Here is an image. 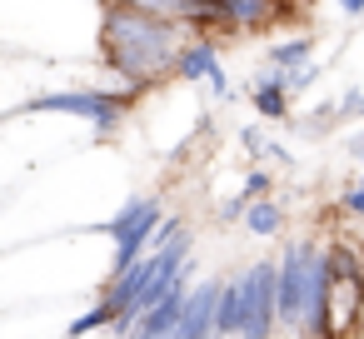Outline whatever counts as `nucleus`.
Instances as JSON below:
<instances>
[{
	"label": "nucleus",
	"mask_w": 364,
	"mask_h": 339,
	"mask_svg": "<svg viewBox=\"0 0 364 339\" xmlns=\"http://www.w3.org/2000/svg\"><path fill=\"white\" fill-rule=\"evenodd\" d=\"M26 110H31V115H75V120L95 125V135H115V130L125 125V115L135 110V95L100 90V85H80V90H50V95H36Z\"/></svg>",
	"instance_id": "4"
},
{
	"label": "nucleus",
	"mask_w": 364,
	"mask_h": 339,
	"mask_svg": "<svg viewBox=\"0 0 364 339\" xmlns=\"http://www.w3.org/2000/svg\"><path fill=\"white\" fill-rule=\"evenodd\" d=\"M334 11H339L344 21H359V16H364V0H334Z\"/></svg>",
	"instance_id": "16"
},
{
	"label": "nucleus",
	"mask_w": 364,
	"mask_h": 339,
	"mask_svg": "<svg viewBox=\"0 0 364 339\" xmlns=\"http://www.w3.org/2000/svg\"><path fill=\"white\" fill-rule=\"evenodd\" d=\"M240 190H245L250 200H259V195H274V175H269L264 165H255V170H250V175L240 180Z\"/></svg>",
	"instance_id": "14"
},
{
	"label": "nucleus",
	"mask_w": 364,
	"mask_h": 339,
	"mask_svg": "<svg viewBox=\"0 0 364 339\" xmlns=\"http://www.w3.org/2000/svg\"><path fill=\"white\" fill-rule=\"evenodd\" d=\"M364 309V249L349 240L329 244V294H324V339H359Z\"/></svg>",
	"instance_id": "3"
},
{
	"label": "nucleus",
	"mask_w": 364,
	"mask_h": 339,
	"mask_svg": "<svg viewBox=\"0 0 364 339\" xmlns=\"http://www.w3.org/2000/svg\"><path fill=\"white\" fill-rule=\"evenodd\" d=\"M115 319H120V314H115V304H110V299L100 294V304H95V309H85V314H80V319L70 324V334H95V329H115Z\"/></svg>",
	"instance_id": "13"
},
{
	"label": "nucleus",
	"mask_w": 364,
	"mask_h": 339,
	"mask_svg": "<svg viewBox=\"0 0 364 339\" xmlns=\"http://www.w3.org/2000/svg\"><path fill=\"white\" fill-rule=\"evenodd\" d=\"M245 324H250V269H235L220 289L215 334H245Z\"/></svg>",
	"instance_id": "8"
},
{
	"label": "nucleus",
	"mask_w": 364,
	"mask_h": 339,
	"mask_svg": "<svg viewBox=\"0 0 364 339\" xmlns=\"http://www.w3.org/2000/svg\"><path fill=\"white\" fill-rule=\"evenodd\" d=\"M339 210L354 215V220H364V180H354V185L339 190Z\"/></svg>",
	"instance_id": "15"
},
{
	"label": "nucleus",
	"mask_w": 364,
	"mask_h": 339,
	"mask_svg": "<svg viewBox=\"0 0 364 339\" xmlns=\"http://www.w3.org/2000/svg\"><path fill=\"white\" fill-rule=\"evenodd\" d=\"M220 289L225 279H195L190 284V299H185V319H180V339H210L215 334V314H220Z\"/></svg>",
	"instance_id": "7"
},
{
	"label": "nucleus",
	"mask_w": 364,
	"mask_h": 339,
	"mask_svg": "<svg viewBox=\"0 0 364 339\" xmlns=\"http://www.w3.org/2000/svg\"><path fill=\"white\" fill-rule=\"evenodd\" d=\"M215 70H220V41H210V36H190L175 80H180V85H210Z\"/></svg>",
	"instance_id": "9"
},
{
	"label": "nucleus",
	"mask_w": 364,
	"mask_h": 339,
	"mask_svg": "<svg viewBox=\"0 0 364 339\" xmlns=\"http://www.w3.org/2000/svg\"><path fill=\"white\" fill-rule=\"evenodd\" d=\"M165 220H170V215H165V195H160V190H155V195H135V200H125V205L115 210V220L105 225V235L115 240V274L130 269L140 254L155 249Z\"/></svg>",
	"instance_id": "5"
},
{
	"label": "nucleus",
	"mask_w": 364,
	"mask_h": 339,
	"mask_svg": "<svg viewBox=\"0 0 364 339\" xmlns=\"http://www.w3.org/2000/svg\"><path fill=\"white\" fill-rule=\"evenodd\" d=\"M250 100H255V115H259V120H269V125H284V120H289V110H294V95H289L284 85L250 90Z\"/></svg>",
	"instance_id": "11"
},
{
	"label": "nucleus",
	"mask_w": 364,
	"mask_h": 339,
	"mask_svg": "<svg viewBox=\"0 0 364 339\" xmlns=\"http://www.w3.org/2000/svg\"><path fill=\"white\" fill-rule=\"evenodd\" d=\"M344 150H349V160L364 170V130H359V135H349V145H344Z\"/></svg>",
	"instance_id": "17"
},
{
	"label": "nucleus",
	"mask_w": 364,
	"mask_h": 339,
	"mask_svg": "<svg viewBox=\"0 0 364 339\" xmlns=\"http://www.w3.org/2000/svg\"><path fill=\"white\" fill-rule=\"evenodd\" d=\"M359 339H364V309H359Z\"/></svg>",
	"instance_id": "18"
},
{
	"label": "nucleus",
	"mask_w": 364,
	"mask_h": 339,
	"mask_svg": "<svg viewBox=\"0 0 364 339\" xmlns=\"http://www.w3.org/2000/svg\"><path fill=\"white\" fill-rule=\"evenodd\" d=\"M324 294H329V244L299 235L279 249V334L324 339Z\"/></svg>",
	"instance_id": "2"
},
{
	"label": "nucleus",
	"mask_w": 364,
	"mask_h": 339,
	"mask_svg": "<svg viewBox=\"0 0 364 339\" xmlns=\"http://www.w3.org/2000/svg\"><path fill=\"white\" fill-rule=\"evenodd\" d=\"M245 230H250L255 240H279V235H284V205H279L274 195H259V200L250 205V215H245Z\"/></svg>",
	"instance_id": "10"
},
{
	"label": "nucleus",
	"mask_w": 364,
	"mask_h": 339,
	"mask_svg": "<svg viewBox=\"0 0 364 339\" xmlns=\"http://www.w3.org/2000/svg\"><path fill=\"white\" fill-rule=\"evenodd\" d=\"M250 269V324L245 339H269L279 334V259H255Z\"/></svg>",
	"instance_id": "6"
},
{
	"label": "nucleus",
	"mask_w": 364,
	"mask_h": 339,
	"mask_svg": "<svg viewBox=\"0 0 364 339\" xmlns=\"http://www.w3.org/2000/svg\"><path fill=\"white\" fill-rule=\"evenodd\" d=\"M190 36L195 31L185 21H175V16L140 11L130 0H105L95 55L115 75H125L140 95H150L160 85H175V70H180V55L190 45Z\"/></svg>",
	"instance_id": "1"
},
{
	"label": "nucleus",
	"mask_w": 364,
	"mask_h": 339,
	"mask_svg": "<svg viewBox=\"0 0 364 339\" xmlns=\"http://www.w3.org/2000/svg\"><path fill=\"white\" fill-rule=\"evenodd\" d=\"M264 60H279V65H299V60H314V36H289V41H269V55Z\"/></svg>",
	"instance_id": "12"
}]
</instances>
